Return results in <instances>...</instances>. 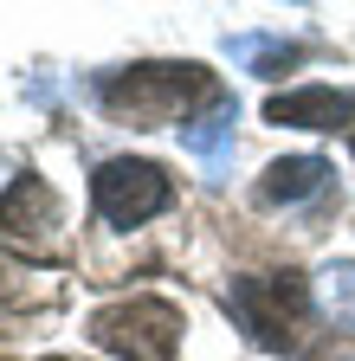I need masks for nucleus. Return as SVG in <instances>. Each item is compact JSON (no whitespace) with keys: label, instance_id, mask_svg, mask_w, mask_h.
<instances>
[{"label":"nucleus","instance_id":"5","mask_svg":"<svg viewBox=\"0 0 355 361\" xmlns=\"http://www.w3.org/2000/svg\"><path fill=\"white\" fill-rule=\"evenodd\" d=\"M265 123H284V129H349L355 135V90L336 84H303V90H278L265 104Z\"/></svg>","mask_w":355,"mask_h":361},{"label":"nucleus","instance_id":"2","mask_svg":"<svg viewBox=\"0 0 355 361\" xmlns=\"http://www.w3.org/2000/svg\"><path fill=\"white\" fill-rule=\"evenodd\" d=\"M227 310H233V323H239L258 348H278V355H284V348L303 336L310 290H303V278H291V271H252V278H233Z\"/></svg>","mask_w":355,"mask_h":361},{"label":"nucleus","instance_id":"4","mask_svg":"<svg viewBox=\"0 0 355 361\" xmlns=\"http://www.w3.org/2000/svg\"><path fill=\"white\" fill-rule=\"evenodd\" d=\"M168 200H174V180H168L155 161L116 155V161H104V168L91 174V207H97V219H110V226H143V219H155Z\"/></svg>","mask_w":355,"mask_h":361},{"label":"nucleus","instance_id":"11","mask_svg":"<svg viewBox=\"0 0 355 361\" xmlns=\"http://www.w3.org/2000/svg\"><path fill=\"white\" fill-rule=\"evenodd\" d=\"M349 361H355V355H349Z\"/></svg>","mask_w":355,"mask_h":361},{"label":"nucleus","instance_id":"3","mask_svg":"<svg viewBox=\"0 0 355 361\" xmlns=\"http://www.w3.org/2000/svg\"><path fill=\"white\" fill-rule=\"evenodd\" d=\"M181 329L188 323L168 297H129V303H110L91 316V342L116 361H174Z\"/></svg>","mask_w":355,"mask_h":361},{"label":"nucleus","instance_id":"9","mask_svg":"<svg viewBox=\"0 0 355 361\" xmlns=\"http://www.w3.org/2000/svg\"><path fill=\"white\" fill-rule=\"evenodd\" d=\"M317 303L336 329H355V258H330L317 271Z\"/></svg>","mask_w":355,"mask_h":361},{"label":"nucleus","instance_id":"10","mask_svg":"<svg viewBox=\"0 0 355 361\" xmlns=\"http://www.w3.org/2000/svg\"><path fill=\"white\" fill-rule=\"evenodd\" d=\"M46 361H65V355H46Z\"/></svg>","mask_w":355,"mask_h":361},{"label":"nucleus","instance_id":"1","mask_svg":"<svg viewBox=\"0 0 355 361\" xmlns=\"http://www.w3.org/2000/svg\"><path fill=\"white\" fill-rule=\"evenodd\" d=\"M219 97V84L200 65H123L97 78V104L116 123L136 129H162V123H194V110H207Z\"/></svg>","mask_w":355,"mask_h":361},{"label":"nucleus","instance_id":"7","mask_svg":"<svg viewBox=\"0 0 355 361\" xmlns=\"http://www.w3.org/2000/svg\"><path fill=\"white\" fill-rule=\"evenodd\" d=\"M323 180H330V161L323 155H284L258 174V200L265 207H297L310 194H323Z\"/></svg>","mask_w":355,"mask_h":361},{"label":"nucleus","instance_id":"6","mask_svg":"<svg viewBox=\"0 0 355 361\" xmlns=\"http://www.w3.org/2000/svg\"><path fill=\"white\" fill-rule=\"evenodd\" d=\"M233 123H239V104L227 97V90H219V97H213V104H207V110L181 129V142L200 155V168H207L213 180L233 168Z\"/></svg>","mask_w":355,"mask_h":361},{"label":"nucleus","instance_id":"8","mask_svg":"<svg viewBox=\"0 0 355 361\" xmlns=\"http://www.w3.org/2000/svg\"><path fill=\"white\" fill-rule=\"evenodd\" d=\"M227 59L258 71V78H284L291 65H303V45L297 39H272V32H239V39H227Z\"/></svg>","mask_w":355,"mask_h":361}]
</instances>
